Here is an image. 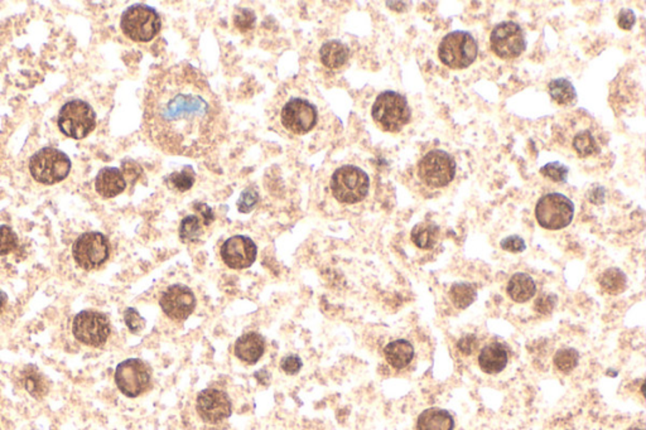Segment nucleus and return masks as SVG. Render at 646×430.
<instances>
[{
    "label": "nucleus",
    "instance_id": "nucleus-6",
    "mask_svg": "<svg viewBox=\"0 0 646 430\" xmlns=\"http://www.w3.org/2000/svg\"><path fill=\"white\" fill-rule=\"evenodd\" d=\"M71 160L56 148H43L29 159V172L42 184H56L63 181L71 171Z\"/></svg>",
    "mask_w": 646,
    "mask_h": 430
},
{
    "label": "nucleus",
    "instance_id": "nucleus-38",
    "mask_svg": "<svg viewBox=\"0 0 646 430\" xmlns=\"http://www.w3.org/2000/svg\"><path fill=\"white\" fill-rule=\"evenodd\" d=\"M555 304H557V297L554 294H543L535 300L534 309L540 315H550L555 308Z\"/></svg>",
    "mask_w": 646,
    "mask_h": 430
},
{
    "label": "nucleus",
    "instance_id": "nucleus-25",
    "mask_svg": "<svg viewBox=\"0 0 646 430\" xmlns=\"http://www.w3.org/2000/svg\"><path fill=\"white\" fill-rule=\"evenodd\" d=\"M23 387L34 399H42L50 392V382L36 366H27L22 372Z\"/></svg>",
    "mask_w": 646,
    "mask_h": 430
},
{
    "label": "nucleus",
    "instance_id": "nucleus-34",
    "mask_svg": "<svg viewBox=\"0 0 646 430\" xmlns=\"http://www.w3.org/2000/svg\"><path fill=\"white\" fill-rule=\"evenodd\" d=\"M18 237L16 232L6 225H0V256L11 254L17 248Z\"/></svg>",
    "mask_w": 646,
    "mask_h": 430
},
{
    "label": "nucleus",
    "instance_id": "nucleus-2",
    "mask_svg": "<svg viewBox=\"0 0 646 430\" xmlns=\"http://www.w3.org/2000/svg\"><path fill=\"white\" fill-rule=\"evenodd\" d=\"M270 127L284 138L321 147L341 130L317 88L306 78H293L280 86L269 112Z\"/></svg>",
    "mask_w": 646,
    "mask_h": 430
},
{
    "label": "nucleus",
    "instance_id": "nucleus-44",
    "mask_svg": "<svg viewBox=\"0 0 646 430\" xmlns=\"http://www.w3.org/2000/svg\"><path fill=\"white\" fill-rule=\"evenodd\" d=\"M636 22L635 13L631 11V9H621V11L617 16V24L621 29L624 31H630L631 28L634 27V24Z\"/></svg>",
    "mask_w": 646,
    "mask_h": 430
},
{
    "label": "nucleus",
    "instance_id": "nucleus-32",
    "mask_svg": "<svg viewBox=\"0 0 646 430\" xmlns=\"http://www.w3.org/2000/svg\"><path fill=\"white\" fill-rule=\"evenodd\" d=\"M580 355L575 348H562L554 356V366L563 374H570L577 367Z\"/></svg>",
    "mask_w": 646,
    "mask_h": 430
},
{
    "label": "nucleus",
    "instance_id": "nucleus-16",
    "mask_svg": "<svg viewBox=\"0 0 646 430\" xmlns=\"http://www.w3.org/2000/svg\"><path fill=\"white\" fill-rule=\"evenodd\" d=\"M493 53L503 58H516L524 52L526 47L525 36L519 24L503 22L493 28L490 37Z\"/></svg>",
    "mask_w": 646,
    "mask_h": 430
},
{
    "label": "nucleus",
    "instance_id": "nucleus-43",
    "mask_svg": "<svg viewBox=\"0 0 646 430\" xmlns=\"http://www.w3.org/2000/svg\"><path fill=\"white\" fill-rule=\"evenodd\" d=\"M254 22H255V16H254V13L252 11H249V9H239L237 11V14H236L235 17V24L240 29H242V31L250 29Z\"/></svg>",
    "mask_w": 646,
    "mask_h": 430
},
{
    "label": "nucleus",
    "instance_id": "nucleus-31",
    "mask_svg": "<svg viewBox=\"0 0 646 430\" xmlns=\"http://www.w3.org/2000/svg\"><path fill=\"white\" fill-rule=\"evenodd\" d=\"M449 298L457 308H468L476 299V289L471 284L458 283L449 289Z\"/></svg>",
    "mask_w": 646,
    "mask_h": 430
},
{
    "label": "nucleus",
    "instance_id": "nucleus-39",
    "mask_svg": "<svg viewBox=\"0 0 646 430\" xmlns=\"http://www.w3.org/2000/svg\"><path fill=\"white\" fill-rule=\"evenodd\" d=\"M302 366H303V362H302L301 357L297 355L287 356L280 362V367L287 375H296L301 371Z\"/></svg>",
    "mask_w": 646,
    "mask_h": 430
},
{
    "label": "nucleus",
    "instance_id": "nucleus-22",
    "mask_svg": "<svg viewBox=\"0 0 646 430\" xmlns=\"http://www.w3.org/2000/svg\"><path fill=\"white\" fill-rule=\"evenodd\" d=\"M455 420L444 409L431 408L424 410L416 421V430H453Z\"/></svg>",
    "mask_w": 646,
    "mask_h": 430
},
{
    "label": "nucleus",
    "instance_id": "nucleus-36",
    "mask_svg": "<svg viewBox=\"0 0 646 430\" xmlns=\"http://www.w3.org/2000/svg\"><path fill=\"white\" fill-rule=\"evenodd\" d=\"M257 201H259V194H257V189L252 187L247 188L241 194L240 199L237 201V209L241 214H247L254 210Z\"/></svg>",
    "mask_w": 646,
    "mask_h": 430
},
{
    "label": "nucleus",
    "instance_id": "nucleus-45",
    "mask_svg": "<svg viewBox=\"0 0 646 430\" xmlns=\"http://www.w3.org/2000/svg\"><path fill=\"white\" fill-rule=\"evenodd\" d=\"M6 300H8V297H6V293L0 290V313L3 312V309L6 307Z\"/></svg>",
    "mask_w": 646,
    "mask_h": 430
},
{
    "label": "nucleus",
    "instance_id": "nucleus-21",
    "mask_svg": "<svg viewBox=\"0 0 646 430\" xmlns=\"http://www.w3.org/2000/svg\"><path fill=\"white\" fill-rule=\"evenodd\" d=\"M508 351L504 345L498 342H491L482 348L478 355V365L480 369L488 375L500 374L508 365Z\"/></svg>",
    "mask_w": 646,
    "mask_h": 430
},
{
    "label": "nucleus",
    "instance_id": "nucleus-19",
    "mask_svg": "<svg viewBox=\"0 0 646 430\" xmlns=\"http://www.w3.org/2000/svg\"><path fill=\"white\" fill-rule=\"evenodd\" d=\"M265 352V340L257 332L239 337L235 342V356L245 364H257Z\"/></svg>",
    "mask_w": 646,
    "mask_h": 430
},
{
    "label": "nucleus",
    "instance_id": "nucleus-12",
    "mask_svg": "<svg viewBox=\"0 0 646 430\" xmlns=\"http://www.w3.org/2000/svg\"><path fill=\"white\" fill-rule=\"evenodd\" d=\"M195 411L203 424L217 426L230 418L232 403L227 392L216 387H207L198 392L195 400Z\"/></svg>",
    "mask_w": 646,
    "mask_h": 430
},
{
    "label": "nucleus",
    "instance_id": "nucleus-4",
    "mask_svg": "<svg viewBox=\"0 0 646 430\" xmlns=\"http://www.w3.org/2000/svg\"><path fill=\"white\" fill-rule=\"evenodd\" d=\"M370 178L362 168L344 164L336 168L329 181L331 196L341 204H357L366 199Z\"/></svg>",
    "mask_w": 646,
    "mask_h": 430
},
{
    "label": "nucleus",
    "instance_id": "nucleus-42",
    "mask_svg": "<svg viewBox=\"0 0 646 430\" xmlns=\"http://www.w3.org/2000/svg\"><path fill=\"white\" fill-rule=\"evenodd\" d=\"M477 346H478V341H477L475 335H467V336L462 337L458 343H457L458 351L462 355H465V356H470V355L475 352L477 350Z\"/></svg>",
    "mask_w": 646,
    "mask_h": 430
},
{
    "label": "nucleus",
    "instance_id": "nucleus-15",
    "mask_svg": "<svg viewBox=\"0 0 646 430\" xmlns=\"http://www.w3.org/2000/svg\"><path fill=\"white\" fill-rule=\"evenodd\" d=\"M116 387L128 397H138L148 392L152 385V372L142 360L128 359L116 369Z\"/></svg>",
    "mask_w": 646,
    "mask_h": 430
},
{
    "label": "nucleus",
    "instance_id": "nucleus-20",
    "mask_svg": "<svg viewBox=\"0 0 646 430\" xmlns=\"http://www.w3.org/2000/svg\"><path fill=\"white\" fill-rule=\"evenodd\" d=\"M95 188L101 197L113 199L125 191V178L118 168L106 167L98 173Z\"/></svg>",
    "mask_w": 646,
    "mask_h": 430
},
{
    "label": "nucleus",
    "instance_id": "nucleus-35",
    "mask_svg": "<svg viewBox=\"0 0 646 430\" xmlns=\"http://www.w3.org/2000/svg\"><path fill=\"white\" fill-rule=\"evenodd\" d=\"M568 172H570L568 168L562 164V163H559V162L548 163L540 169L542 176L557 183L564 182L567 179V177H568Z\"/></svg>",
    "mask_w": 646,
    "mask_h": 430
},
{
    "label": "nucleus",
    "instance_id": "nucleus-17",
    "mask_svg": "<svg viewBox=\"0 0 646 430\" xmlns=\"http://www.w3.org/2000/svg\"><path fill=\"white\" fill-rule=\"evenodd\" d=\"M196 295L190 287L185 284H172L160 294L159 304L168 318L173 320H185L193 313L196 308Z\"/></svg>",
    "mask_w": 646,
    "mask_h": 430
},
{
    "label": "nucleus",
    "instance_id": "nucleus-41",
    "mask_svg": "<svg viewBox=\"0 0 646 430\" xmlns=\"http://www.w3.org/2000/svg\"><path fill=\"white\" fill-rule=\"evenodd\" d=\"M121 173L125 178L126 183L130 182L133 184L142 174V168L134 160H125L123 163V172Z\"/></svg>",
    "mask_w": 646,
    "mask_h": 430
},
{
    "label": "nucleus",
    "instance_id": "nucleus-26",
    "mask_svg": "<svg viewBox=\"0 0 646 430\" xmlns=\"http://www.w3.org/2000/svg\"><path fill=\"white\" fill-rule=\"evenodd\" d=\"M319 58L324 66L336 70L344 66L349 60V50L339 41H329L321 47Z\"/></svg>",
    "mask_w": 646,
    "mask_h": 430
},
{
    "label": "nucleus",
    "instance_id": "nucleus-7",
    "mask_svg": "<svg viewBox=\"0 0 646 430\" xmlns=\"http://www.w3.org/2000/svg\"><path fill=\"white\" fill-rule=\"evenodd\" d=\"M123 33L134 42H149L159 33L162 22L153 8L143 4L129 6L121 16Z\"/></svg>",
    "mask_w": 646,
    "mask_h": 430
},
{
    "label": "nucleus",
    "instance_id": "nucleus-9",
    "mask_svg": "<svg viewBox=\"0 0 646 430\" xmlns=\"http://www.w3.org/2000/svg\"><path fill=\"white\" fill-rule=\"evenodd\" d=\"M96 127V115L93 108L83 100H72L61 108L58 127L68 138H86Z\"/></svg>",
    "mask_w": 646,
    "mask_h": 430
},
{
    "label": "nucleus",
    "instance_id": "nucleus-11",
    "mask_svg": "<svg viewBox=\"0 0 646 430\" xmlns=\"http://www.w3.org/2000/svg\"><path fill=\"white\" fill-rule=\"evenodd\" d=\"M418 176L428 187H446L455 178V159L444 150H431L419 160Z\"/></svg>",
    "mask_w": 646,
    "mask_h": 430
},
{
    "label": "nucleus",
    "instance_id": "nucleus-3",
    "mask_svg": "<svg viewBox=\"0 0 646 430\" xmlns=\"http://www.w3.org/2000/svg\"><path fill=\"white\" fill-rule=\"evenodd\" d=\"M554 140L572 150L578 158H590L603 153L608 135L603 127L585 110H575L559 117L553 125Z\"/></svg>",
    "mask_w": 646,
    "mask_h": 430
},
{
    "label": "nucleus",
    "instance_id": "nucleus-27",
    "mask_svg": "<svg viewBox=\"0 0 646 430\" xmlns=\"http://www.w3.org/2000/svg\"><path fill=\"white\" fill-rule=\"evenodd\" d=\"M411 236L416 248L431 250L439 243V227L432 222H421L413 227Z\"/></svg>",
    "mask_w": 646,
    "mask_h": 430
},
{
    "label": "nucleus",
    "instance_id": "nucleus-14",
    "mask_svg": "<svg viewBox=\"0 0 646 430\" xmlns=\"http://www.w3.org/2000/svg\"><path fill=\"white\" fill-rule=\"evenodd\" d=\"M72 333L78 342L91 347H101L111 333L106 315L95 310H83L72 322Z\"/></svg>",
    "mask_w": 646,
    "mask_h": 430
},
{
    "label": "nucleus",
    "instance_id": "nucleus-30",
    "mask_svg": "<svg viewBox=\"0 0 646 430\" xmlns=\"http://www.w3.org/2000/svg\"><path fill=\"white\" fill-rule=\"evenodd\" d=\"M203 226H207L202 216L190 215L182 220L180 225V238L183 243H195L202 236Z\"/></svg>",
    "mask_w": 646,
    "mask_h": 430
},
{
    "label": "nucleus",
    "instance_id": "nucleus-37",
    "mask_svg": "<svg viewBox=\"0 0 646 430\" xmlns=\"http://www.w3.org/2000/svg\"><path fill=\"white\" fill-rule=\"evenodd\" d=\"M124 320H125L128 330L134 333V335L143 331L144 327H145V320L143 318L142 315H139L137 309H126L125 313H124Z\"/></svg>",
    "mask_w": 646,
    "mask_h": 430
},
{
    "label": "nucleus",
    "instance_id": "nucleus-10",
    "mask_svg": "<svg viewBox=\"0 0 646 430\" xmlns=\"http://www.w3.org/2000/svg\"><path fill=\"white\" fill-rule=\"evenodd\" d=\"M575 216V204L560 194H548L538 201L535 219L547 230H562L568 226Z\"/></svg>",
    "mask_w": 646,
    "mask_h": 430
},
{
    "label": "nucleus",
    "instance_id": "nucleus-1",
    "mask_svg": "<svg viewBox=\"0 0 646 430\" xmlns=\"http://www.w3.org/2000/svg\"><path fill=\"white\" fill-rule=\"evenodd\" d=\"M143 127L167 154L198 158L224 140L226 117L206 78L181 62L160 68L149 80Z\"/></svg>",
    "mask_w": 646,
    "mask_h": 430
},
{
    "label": "nucleus",
    "instance_id": "nucleus-29",
    "mask_svg": "<svg viewBox=\"0 0 646 430\" xmlns=\"http://www.w3.org/2000/svg\"><path fill=\"white\" fill-rule=\"evenodd\" d=\"M600 285L603 289V292L611 294V295H619L624 293L627 287V278L624 271H620L617 268H610L606 271H603V276H600Z\"/></svg>",
    "mask_w": 646,
    "mask_h": 430
},
{
    "label": "nucleus",
    "instance_id": "nucleus-13",
    "mask_svg": "<svg viewBox=\"0 0 646 430\" xmlns=\"http://www.w3.org/2000/svg\"><path fill=\"white\" fill-rule=\"evenodd\" d=\"M76 264L85 271L98 269L109 259V240L101 232H85L72 246Z\"/></svg>",
    "mask_w": 646,
    "mask_h": 430
},
{
    "label": "nucleus",
    "instance_id": "nucleus-8",
    "mask_svg": "<svg viewBox=\"0 0 646 430\" xmlns=\"http://www.w3.org/2000/svg\"><path fill=\"white\" fill-rule=\"evenodd\" d=\"M477 42L472 34L456 31L447 34L439 44V60L453 70H463L471 66L477 57Z\"/></svg>",
    "mask_w": 646,
    "mask_h": 430
},
{
    "label": "nucleus",
    "instance_id": "nucleus-5",
    "mask_svg": "<svg viewBox=\"0 0 646 430\" xmlns=\"http://www.w3.org/2000/svg\"><path fill=\"white\" fill-rule=\"evenodd\" d=\"M374 122L386 132H399L411 120V111L403 95L384 91L374 103L371 110Z\"/></svg>",
    "mask_w": 646,
    "mask_h": 430
},
{
    "label": "nucleus",
    "instance_id": "nucleus-40",
    "mask_svg": "<svg viewBox=\"0 0 646 430\" xmlns=\"http://www.w3.org/2000/svg\"><path fill=\"white\" fill-rule=\"evenodd\" d=\"M501 248L513 254L523 253L526 248L525 241L521 236H509L501 241Z\"/></svg>",
    "mask_w": 646,
    "mask_h": 430
},
{
    "label": "nucleus",
    "instance_id": "nucleus-18",
    "mask_svg": "<svg viewBox=\"0 0 646 430\" xmlns=\"http://www.w3.org/2000/svg\"><path fill=\"white\" fill-rule=\"evenodd\" d=\"M220 254L225 264L230 269L241 271L254 264L257 259V248L250 237L236 235L225 241Z\"/></svg>",
    "mask_w": 646,
    "mask_h": 430
},
{
    "label": "nucleus",
    "instance_id": "nucleus-33",
    "mask_svg": "<svg viewBox=\"0 0 646 430\" xmlns=\"http://www.w3.org/2000/svg\"><path fill=\"white\" fill-rule=\"evenodd\" d=\"M196 174L192 171L191 167H186L183 171L175 172L168 177V184L180 192L188 191L195 184Z\"/></svg>",
    "mask_w": 646,
    "mask_h": 430
},
{
    "label": "nucleus",
    "instance_id": "nucleus-46",
    "mask_svg": "<svg viewBox=\"0 0 646 430\" xmlns=\"http://www.w3.org/2000/svg\"><path fill=\"white\" fill-rule=\"evenodd\" d=\"M629 430H644V429H641V428H630Z\"/></svg>",
    "mask_w": 646,
    "mask_h": 430
},
{
    "label": "nucleus",
    "instance_id": "nucleus-28",
    "mask_svg": "<svg viewBox=\"0 0 646 430\" xmlns=\"http://www.w3.org/2000/svg\"><path fill=\"white\" fill-rule=\"evenodd\" d=\"M548 91L558 105L570 106L577 101V93L567 78H555L548 85Z\"/></svg>",
    "mask_w": 646,
    "mask_h": 430
},
{
    "label": "nucleus",
    "instance_id": "nucleus-24",
    "mask_svg": "<svg viewBox=\"0 0 646 430\" xmlns=\"http://www.w3.org/2000/svg\"><path fill=\"white\" fill-rule=\"evenodd\" d=\"M537 293V284L534 279L524 273H516L510 278L508 283V294L516 303H525L530 300Z\"/></svg>",
    "mask_w": 646,
    "mask_h": 430
},
{
    "label": "nucleus",
    "instance_id": "nucleus-23",
    "mask_svg": "<svg viewBox=\"0 0 646 430\" xmlns=\"http://www.w3.org/2000/svg\"><path fill=\"white\" fill-rule=\"evenodd\" d=\"M384 356L394 369H404L414 359V347L406 340H396L385 346Z\"/></svg>",
    "mask_w": 646,
    "mask_h": 430
}]
</instances>
